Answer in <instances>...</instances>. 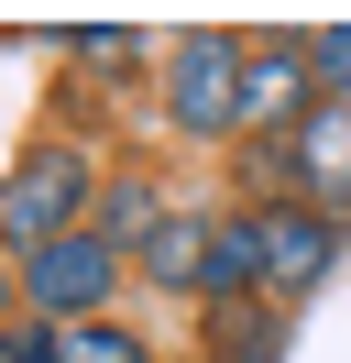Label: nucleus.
Listing matches in <instances>:
<instances>
[{"label":"nucleus","instance_id":"20e7f679","mask_svg":"<svg viewBox=\"0 0 351 363\" xmlns=\"http://www.w3.org/2000/svg\"><path fill=\"white\" fill-rule=\"evenodd\" d=\"M340 242H351L340 209H318V199H263V297L297 308V297L340 264Z\"/></svg>","mask_w":351,"mask_h":363},{"label":"nucleus","instance_id":"f8f14e48","mask_svg":"<svg viewBox=\"0 0 351 363\" xmlns=\"http://www.w3.org/2000/svg\"><path fill=\"white\" fill-rule=\"evenodd\" d=\"M307 45V77H318V99H351V23H318V33H297Z\"/></svg>","mask_w":351,"mask_h":363},{"label":"nucleus","instance_id":"9d476101","mask_svg":"<svg viewBox=\"0 0 351 363\" xmlns=\"http://www.w3.org/2000/svg\"><path fill=\"white\" fill-rule=\"evenodd\" d=\"M209 352L219 363H275L285 352V308H275V297H263V308H219L209 319Z\"/></svg>","mask_w":351,"mask_h":363},{"label":"nucleus","instance_id":"39448f33","mask_svg":"<svg viewBox=\"0 0 351 363\" xmlns=\"http://www.w3.org/2000/svg\"><path fill=\"white\" fill-rule=\"evenodd\" d=\"M197 297H209V319H219V308H263V199H231V209H209Z\"/></svg>","mask_w":351,"mask_h":363},{"label":"nucleus","instance_id":"1a4fd4ad","mask_svg":"<svg viewBox=\"0 0 351 363\" xmlns=\"http://www.w3.org/2000/svg\"><path fill=\"white\" fill-rule=\"evenodd\" d=\"M165 209H176V199H165L154 177H110L99 209H88V231H99V242H121V253H143V231L165 220Z\"/></svg>","mask_w":351,"mask_h":363},{"label":"nucleus","instance_id":"6e6552de","mask_svg":"<svg viewBox=\"0 0 351 363\" xmlns=\"http://www.w3.org/2000/svg\"><path fill=\"white\" fill-rule=\"evenodd\" d=\"M197 253H209V209H165L143 231V253H132V275L165 286V297H197Z\"/></svg>","mask_w":351,"mask_h":363},{"label":"nucleus","instance_id":"f03ea898","mask_svg":"<svg viewBox=\"0 0 351 363\" xmlns=\"http://www.w3.org/2000/svg\"><path fill=\"white\" fill-rule=\"evenodd\" d=\"M241 67H253V45L219 33V23H197L165 55V121L187 143H241Z\"/></svg>","mask_w":351,"mask_h":363},{"label":"nucleus","instance_id":"7ed1b4c3","mask_svg":"<svg viewBox=\"0 0 351 363\" xmlns=\"http://www.w3.org/2000/svg\"><path fill=\"white\" fill-rule=\"evenodd\" d=\"M132 253L99 242V231H66V242L22 253V319H44V330H77V319H110V297H121Z\"/></svg>","mask_w":351,"mask_h":363},{"label":"nucleus","instance_id":"4468645a","mask_svg":"<svg viewBox=\"0 0 351 363\" xmlns=\"http://www.w3.org/2000/svg\"><path fill=\"white\" fill-rule=\"evenodd\" d=\"M0 363H55V330H44V319H22V330H0Z\"/></svg>","mask_w":351,"mask_h":363},{"label":"nucleus","instance_id":"2eb2a0df","mask_svg":"<svg viewBox=\"0 0 351 363\" xmlns=\"http://www.w3.org/2000/svg\"><path fill=\"white\" fill-rule=\"evenodd\" d=\"M11 297H22V264H11V253H0V308H11Z\"/></svg>","mask_w":351,"mask_h":363},{"label":"nucleus","instance_id":"0eeeda50","mask_svg":"<svg viewBox=\"0 0 351 363\" xmlns=\"http://www.w3.org/2000/svg\"><path fill=\"white\" fill-rule=\"evenodd\" d=\"M318 111V77H307V45H253V67H241V133H297V121Z\"/></svg>","mask_w":351,"mask_h":363},{"label":"nucleus","instance_id":"9b49d317","mask_svg":"<svg viewBox=\"0 0 351 363\" xmlns=\"http://www.w3.org/2000/svg\"><path fill=\"white\" fill-rule=\"evenodd\" d=\"M55 363H154L143 330H121V319H77V330H55Z\"/></svg>","mask_w":351,"mask_h":363},{"label":"nucleus","instance_id":"423d86ee","mask_svg":"<svg viewBox=\"0 0 351 363\" xmlns=\"http://www.w3.org/2000/svg\"><path fill=\"white\" fill-rule=\"evenodd\" d=\"M285 187H307L318 209L351 220V99H318V111L285 133Z\"/></svg>","mask_w":351,"mask_h":363},{"label":"nucleus","instance_id":"ddd939ff","mask_svg":"<svg viewBox=\"0 0 351 363\" xmlns=\"http://www.w3.org/2000/svg\"><path fill=\"white\" fill-rule=\"evenodd\" d=\"M132 45H143L132 23H99V33H77V67H110V77H121V67H132Z\"/></svg>","mask_w":351,"mask_h":363},{"label":"nucleus","instance_id":"f257e3e1","mask_svg":"<svg viewBox=\"0 0 351 363\" xmlns=\"http://www.w3.org/2000/svg\"><path fill=\"white\" fill-rule=\"evenodd\" d=\"M99 155H88L77 133H33L11 155V177H0V253H44V242H66V231H88V209H99Z\"/></svg>","mask_w":351,"mask_h":363}]
</instances>
